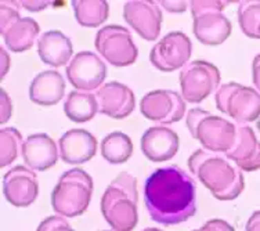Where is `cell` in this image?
Segmentation results:
<instances>
[{
	"label": "cell",
	"instance_id": "29",
	"mask_svg": "<svg viewBox=\"0 0 260 231\" xmlns=\"http://www.w3.org/2000/svg\"><path fill=\"white\" fill-rule=\"evenodd\" d=\"M36 231H75L67 220V217L55 215L45 219L36 228Z\"/></svg>",
	"mask_w": 260,
	"mask_h": 231
},
{
	"label": "cell",
	"instance_id": "17",
	"mask_svg": "<svg viewBox=\"0 0 260 231\" xmlns=\"http://www.w3.org/2000/svg\"><path fill=\"white\" fill-rule=\"evenodd\" d=\"M21 155L29 169L45 172L57 163L60 156V148L49 135L36 133L26 137Z\"/></svg>",
	"mask_w": 260,
	"mask_h": 231
},
{
	"label": "cell",
	"instance_id": "23",
	"mask_svg": "<svg viewBox=\"0 0 260 231\" xmlns=\"http://www.w3.org/2000/svg\"><path fill=\"white\" fill-rule=\"evenodd\" d=\"M64 112L68 119L76 123L91 121L100 112L97 97L87 91H71L64 101Z\"/></svg>",
	"mask_w": 260,
	"mask_h": 231
},
{
	"label": "cell",
	"instance_id": "34",
	"mask_svg": "<svg viewBox=\"0 0 260 231\" xmlns=\"http://www.w3.org/2000/svg\"><path fill=\"white\" fill-rule=\"evenodd\" d=\"M252 81L255 89L260 93V53L256 55L252 62Z\"/></svg>",
	"mask_w": 260,
	"mask_h": 231
},
{
	"label": "cell",
	"instance_id": "25",
	"mask_svg": "<svg viewBox=\"0 0 260 231\" xmlns=\"http://www.w3.org/2000/svg\"><path fill=\"white\" fill-rule=\"evenodd\" d=\"M101 155L112 165L125 163L133 155V143L122 131H112L101 141Z\"/></svg>",
	"mask_w": 260,
	"mask_h": 231
},
{
	"label": "cell",
	"instance_id": "22",
	"mask_svg": "<svg viewBox=\"0 0 260 231\" xmlns=\"http://www.w3.org/2000/svg\"><path fill=\"white\" fill-rule=\"evenodd\" d=\"M6 47L14 53L29 50L40 34V26L30 17H20L0 29Z\"/></svg>",
	"mask_w": 260,
	"mask_h": 231
},
{
	"label": "cell",
	"instance_id": "28",
	"mask_svg": "<svg viewBox=\"0 0 260 231\" xmlns=\"http://www.w3.org/2000/svg\"><path fill=\"white\" fill-rule=\"evenodd\" d=\"M20 10V2H0V29L18 20L21 17Z\"/></svg>",
	"mask_w": 260,
	"mask_h": 231
},
{
	"label": "cell",
	"instance_id": "30",
	"mask_svg": "<svg viewBox=\"0 0 260 231\" xmlns=\"http://www.w3.org/2000/svg\"><path fill=\"white\" fill-rule=\"evenodd\" d=\"M0 98H2V104H0V122H2V125H5L6 122L10 121L11 115H13V101H11L10 95L7 94V91L5 89H2Z\"/></svg>",
	"mask_w": 260,
	"mask_h": 231
},
{
	"label": "cell",
	"instance_id": "35",
	"mask_svg": "<svg viewBox=\"0 0 260 231\" xmlns=\"http://www.w3.org/2000/svg\"><path fill=\"white\" fill-rule=\"evenodd\" d=\"M0 54H2V62H0V64H2V78H5L11 67V57L10 54L7 53V50H6L5 46H2Z\"/></svg>",
	"mask_w": 260,
	"mask_h": 231
},
{
	"label": "cell",
	"instance_id": "13",
	"mask_svg": "<svg viewBox=\"0 0 260 231\" xmlns=\"http://www.w3.org/2000/svg\"><path fill=\"white\" fill-rule=\"evenodd\" d=\"M123 18L145 41L152 42L159 36L162 25V7L158 2H126L123 6Z\"/></svg>",
	"mask_w": 260,
	"mask_h": 231
},
{
	"label": "cell",
	"instance_id": "9",
	"mask_svg": "<svg viewBox=\"0 0 260 231\" xmlns=\"http://www.w3.org/2000/svg\"><path fill=\"white\" fill-rule=\"evenodd\" d=\"M94 46L99 54L114 67H129L135 64L139 55L130 30L125 26L105 25L95 34Z\"/></svg>",
	"mask_w": 260,
	"mask_h": 231
},
{
	"label": "cell",
	"instance_id": "11",
	"mask_svg": "<svg viewBox=\"0 0 260 231\" xmlns=\"http://www.w3.org/2000/svg\"><path fill=\"white\" fill-rule=\"evenodd\" d=\"M107 78V65L93 51H80L67 65V79L76 90H99Z\"/></svg>",
	"mask_w": 260,
	"mask_h": 231
},
{
	"label": "cell",
	"instance_id": "19",
	"mask_svg": "<svg viewBox=\"0 0 260 231\" xmlns=\"http://www.w3.org/2000/svg\"><path fill=\"white\" fill-rule=\"evenodd\" d=\"M225 156L242 172L259 171L260 141L250 126L237 125V140Z\"/></svg>",
	"mask_w": 260,
	"mask_h": 231
},
{
	"label": "cell",
	"instance_id": "33",
	"mask_svg": "<svg viewBox=\"0 0 260 231\" xmlns=\"http://www.w3.org/2000/svg\"><path fill=\"white\" fill-rule=\"evenodd\" d=\"M54 2H43V0H38V2H32V0H22L20 2V5L22 9H25L32 13H39L42 10H46L47 7L53 6Z\"/></svg>",
	"mask_w": 260,
	"mask_h": 231
},
{
	"label": "cell",
	"instance_id": "15",
	"mask_svg": "<svg viewBox=\"0 0 260 231\" xmlns=\"http://www.w3.org/2000/svg\"><path fill=\"white\" fill-rule=\"evenodd\" d=\"M99 110L103 115L123 119L135 111L136 97L129 86L119 82H107L95 93Z\"/></svg>",
	"mask_w": 260,
	"mask_h": 231
},
{
	"label": "cell",
	"instance_id": "31",
	"mask_svg": "<svg viewBox=\"0 0 260 231\" xmlns=\"http://www.w3.org/2000/svg\"><path fill=\"white\" fill-rule=\"evenodd\" d=\"M192 231H235V228L225 220H221V219H212V220L206 221L205 224L201 227V228Z\"/></svg>",
	"mask_w": 260,
	"mask_h": 231
},
{
	"label": "cell",
	"instance_id": "3",
	"mask_svg": "<svg viewBox=\"0 0 260 231\" xmlns=\"http://www.w3.org/2000/svg\"><path fill=\"white\" fill-rule=\"evenodd\" d=\"M137 179L122 172L111 181L101 196V213L114 231H132L137 226Z\"/></svg>",
	"mask_w": 260,
	"mask_h": 231
},
{
	"label": "cell",
	"instance_id": "1",
	"mask_svg": "<svg viewBox=\"0 0 260 231\" xmlns=\"http://www.w3.org/2000/svg\"><path fill=\"white\" fill-rule=\"evenodd\" d=\"M144 201L148 215L162 226H177L197 212L194 179L180 166L158 168L144 184Z\"/></svg>",
	"mask_w": 260,
	"mask_h": 231
},
{
	"label": "cell",
	"instance_id": "6",
	"mask_svg": "<svg viewBox=\"0 0 260 231\" xmlns=\"http://www.w3.org/2000/svg\"><path fill=\"white\" fill-rule=\"evenodd\" d=\"M230 2L219 0H195L190 2L192 14V30L195 38L206 46H219L231 35L233 25L223 14Z\"/></svg>",
	"mask_w": 260,
	"mask_h": 231
},
{
	"label": "cell",
	"instance_id": "8",
	"mask_svg": "<svg viewBox=\"0 0 260 231\" xmlns=\"http://www.w3.org/2000/svg\"><path fill=\"white\" fill-rule=\"evenodd\" d=\"M181 95L185 103L198 104L220 87L221 75L217 67L205 60L190 61L180 71Z\"/></svg>",
	"mask_w": 260,
	"mask_h": 231
},
{
	"label": "cell",
	"instance_id": "12",
	"mask_svg": "<svg viewBox=\"0 0 260 231\" xmlns=\"http://www.w3.org/2000/svg\"><path fill=\"white\" fill-rule=\"evenodd\" d=\"M141 114L152 122L170 125L185 115V100L173 90H152L141 98Z\"/></svg>",
	"mask_w": 260,
	"mask_h": 231
},
{
	"label": "cell",
	"instance_id": "27",
	"mask_svg": "<svg viewBox=\"0 0 260 231\" xmlns=\"http://www.w3.org/2000/svg\"><path fill=\"white\" fill-rule=\"evenodd\" d=\"M0 166L11 165L22 154L24 140L21 133L15 127H2L0 130Z\"/></svg>",
	"mask_w": 260,
	"mask_h": 231
},
{
	"label": "cell",
	"instance_id": "5",
	"mask_svg": "<svg viewBox=\"0 0 260 231\" xmlns=\"http://www.w3.org/2000/svg\"><path fill=\"white\" fill-rule=\"evenodd\" d=\"M185 125L204 150L212 152L225 154L234 147L237 140V125L202 108L188 111Z\"/></svg>",
	"mask_w": 260,
	"mask_h": 231
},
{
	"label": "cell",
	"instance_id": "7",
	"mask_svg": "<svg viewBox=\"0 0 260 231\" xmlns=\"http://www.w3.org/2000/svg\"><path fill=\"white\" fill-rule=\"evenodd\" d=\"M216 108L231 116L238 125H246L260 116V93L253 87L230 82L215 93Z\"/></svg>",
	"mask_w": 260,
	"mask_h": 231
},
{
	"label": "cell",
	"instance_id": "37",
	"mask_svg": "<svg viewBox=\"0 0 260 231\" xmlns=\"http://www.w3.org/2000/svg\"><path fill=\"white\" fill-rule=\"evenodd\" d=\"M143 231H162L159 230V228H155V227H148V228H145V230Z\"/></svg>",
	"mask_w": 260,
	"mask_h": 231
},
{
	"label": "cell",
	"instance_id": "24",
	"mask_svg": "<svg viewBox=\"0 0 260 231\" xmlns=\"http://www.w3.org/2000/svg\"><path fill=\"white\" fill-rule=\"evenodd\" d=\"M72 9L78 24L86 28H97L110 15V5L105 0H74Z\"/></svg>",
	"mask_w": 260,
	"mask_h": 231
},
{
	"label": "cell",
	"instance_id": "2",
	"mask_svg": "<svg viewBox=\"0 0 260 231\" xmlns=\"http://www.w3.org/2000/svg\"><path fill=\"white\" fill-rule=\"evenodd\" d=\"M188 169L219 201H233L245 188L242 171L225 154L204 148L194 151L188 158Z\"/></svg>",
	"mask_w": 260,
	"mask_h": 231
},
{
	"label": "cell",
	"instance_id": "16",
	"mask_svg": "<svg viewBox=\"0 0 260 231\" xmlns=\"http://www.w3.org/2000/svg\"><path fill=\"white\" fill-rule=\"evenodd\" d=\"M140 146L147 159L152 162H165L176 156L180 146V139L177 133L168 126H152L141 136Z\"/></svg>",
	"mask_w": 260,
	"mask_h": 231
},
{
	"label": "cell",
	"instance_id": "21",
	"mask_svg": "<svg viewBox=\"0 0 260 231\" xmlns=\"http://www.w3.org/2000/svg\"><path fill=\"white\" fill-rule=\"evenodd\" d=\"M65 81L58 71H43L29 85V98L38 106H55L64 98Z\"/></svg>",
	"mask_w": 260,
	"mask_h": 231
},
{
	"label": "cell",
	"instance_id": "36",
	"mask_svg": "<svg viewBox=\"0 0 260 231\" xmlns=\"http://www.w3.org/2000/svg\"><path fill=\"white\" fill-rule=\"evenodd\" d=\"M245 231H260V211L253 212L246 221Z\"/></svg>",
	"mask_w": 260,
	"mask_h": 231
},
{
	"label": "cell",
	"instance_id": "14",
	"mask_svg": "<svg viewBox=\"0 0 260 231\" xmlns=\"http://www.w3.org/2000/svg\"><path fill=\"white\" fill-rule=\"evenodd\" d=\"M3 194L11 205L26 208L32 205L39 194V181L35 171L28 166H14L3 176Z\"/></svg>",
	"mask_w": 260,
	"mask_h": 231
},
{
	"label": "cell",
	"instance_id": "10",
	"mask_svg": "<svg viewBox=\"0 0 260 231\" xmlns=\"http://www.w3.org/2000/svg\"><path fill=\"white\" fill-rule=\"evenodd\" d=\"M192 43L188 36L175 30L169 32L150 51V61L156 70L173 72L183 70L190 62Z\"/></svg>",
	"mask_w": 260,
	"mask_h": 231
},
{
	"label": "cell",
	"instance_id": "18",
	"mask_svg": "<svg viewBox=\"0 0 260 231\" xmlns=\"http://www.w3.org/2000/svg\"><path fill=\"white\" fill-rule=\"evenodd\" d=\"M60 158L70 165H82L94 158L97 140L86 129H71L65 131L58 141Z\"/></svg>",
	"mask_w": 260,
	"mask_h": 231
},
{
	"label": "cell",
	"instance_id": "4",
	"mask_svg": "<svg viewBox=\"0 0 260 231\" xmlns=\"http://www.w3.org/2000/svg\"><path fill=\"white\" fill-rule=\"evenodd\" d=\"M93 179L83 169L64 172L51 192V206L57 215L76 217L83 215L90 205Z\"/></svg>",
	"mask_w": 260,
	"mask_h": 231
},
{
	"label": "cell",
	"instance_id": "38",
	"mask_svg": "<svg viewBox=\"0 0 260 231\" xmlns=\"http://www.w3.org/2000/svg\"><path fill=\"white\" fill-rule=\"evenodd\" d=\"M104 231H107V230H104Z\"/></svg>",
	"mask_w": 260,
	"mask_h": 231
},
{
	"label": "cell",
	"instance_id": "26",
	"mask_svg": "<svg viewBox=\"0 0 260 231\" xmlns=\"http://www.w3.org/2000/svg\"><path fill=\"white\" fill-rule=\"evenodd\" d=\"M237 17L244 35L250 39H260V0L240 2Z\"/></svg>",
	"mask_w": 260,
	"mask_h": 231
},
{
	"label": "cell",
	"instance_id": "32",
	"mask_svg": "<svg viewBox=\"0 0 260 231\" xmlns=\"http://www.w3.org/2000/svg\"><path fill=\"white\" fill-rule=\"evenodd\" d=\"M159 6L168 13H172V14H181L187 10L188 7V3L190 2H169V0H164V2H158Z\"/></svg>",
	"mask_w": 260,
	"mask_h": 231
},
{
	"label": "cell",
	"instance_id": "20",
	"mask_svg": "<svg viewBox=\"0 0 260 231\" xmlns=\"http://www.w3.org/2000/svg\"><path fill=\"white\" fill-rule=\"evenodd\" d=\"M38 53L40 60L53 68L70 64L74 58V47L68 36L61 30H47L38 39Z\"/></svg>",
	"mask_w": 260,
	"mask_h": 231
}]
</instances>
